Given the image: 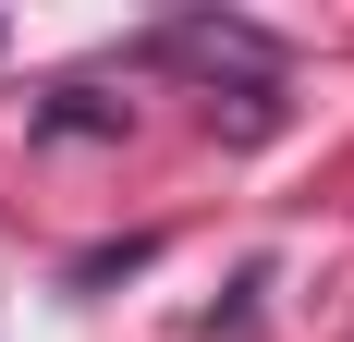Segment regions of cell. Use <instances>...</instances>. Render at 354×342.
I'll return each instance as SVG.
<instances>
[{"label": "cell", "mask_w": 354, "mask_h": 342, "mask_svg": "<svg viewBox=\"0 0 354 342\" xmlns=\"http://www.w3.org/2000/svg\"><path fill=\"white\" fill-rule=\"evenodd\" d=\"M122 123H135V110H122V98H98V86H62V98L37 110V135H122Z\"/></svg>", "instance_id": "cell-1"}]
</instances>
